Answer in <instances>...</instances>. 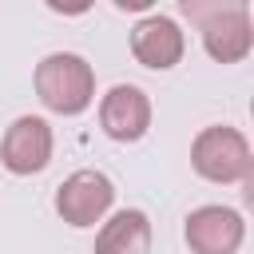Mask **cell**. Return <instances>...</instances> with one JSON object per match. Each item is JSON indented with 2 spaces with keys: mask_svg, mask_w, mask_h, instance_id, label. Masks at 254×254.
Returning a JSON list of instances; mask_svg holds the SVG:
<instances>
[{
  "mask_svg": "<svg viewBox=\"0 0 254 254\" xmlns=\"http://www.w3.org/2000/svg\"><path fill=\"white\" fill-rule=\"evenodd\" d=\"M36 95L56 115H79L95 99V71L75 52H52L36 64Z\"/></svg>",
  "mask_w": 254,
  "mask_h": 254,
  "instance_id": "1",
  "label": "cell"
},
{
  "mask_svg": "<svg viewBox=\"0 0 254 254\" xmlns=\"http://www.w3.org/2000/svg\"><path fill=\"white\" fill-rule=\"evenodd\" d=\"M183 12L198 24L202 48L218 64H238L254 48V24L246 4H183Z\"/></svg>",
  "mask_w": 254,
  "mask_h": 254,
  "instance_id": "2",
  "label": "cell"
},
{
  "mask_svg": "<svg viewBox=\"0 0 254 254\" xmlns=\"http://www.w3.org/2000/svg\"><path fill=\"white\" fill-rule=\"evenodd\" d=\"M190 167L210 183H246L254 155H250V143L238 127L210 123L190 143Z\"/></svg>",
  "mask_w": 254,
  "mask_h": 254,
  "instance_id": "3",
  "label": "cell"
},
{
  "mask_svg": "<svg viewBox=\"0 0 254 254\" xmlns=\"http://www.w3.org/2000/svg\"><path fill=\"white\" fill-rule=\"evenodd\" d=\"M115 202V187L103 171H75L56 187V210L67 226H95Z\"/></svg>",
  "mask_w": 254,
  "mask_h": 254,
  "instance_id": "4",
  "label": "cell"
},
{
  "mask_svg": "<svg viewBox=\"0 0 254 254\" xmlns=\"http://www.w3.org/2000/svg\"><path fill=\"white\" fill-rule=\"evenodd\" d=\"M187 246L190 254H238L246 238V222L230 206H198L187 214Z\"/></svg>",
  "mask_w": 254,
  "mask_h": 254,
  "instance_id": "5",
  "label": "cell"
},
{
  "mask_svg": "<svg viewBox=\"0 0 254 254\" xmlns=\"http://www.w3.org/2000/svg\"><path fill=\"white\" fill-rule=\"evenodd\" d=\"M99 127L115 143L143 139L147 127H151V99H147V91L135 87V83H115L99 99Z\"/></svg>",
  "mask_w": 254,
  "mask_h": 254,
  "instance_id": "6",
  "label": "cell"
},
{
  "mask_svg": "<svg viewBox=\"0 0 254 254\" xmlns=\"http://www.w3.org/2000/svg\"><path fill=\"white\" fill-rule=\"evenodd\" d=\"M0 163L12 175H36L52 163V127L40 115H20L4 131L0 143Z\"/></svg>",
  "mask_w": 254,
  "mask_h": 254,
  "instance_id": "7",
  "label": "cell"
},
{
  "mask_svg": "<svg viewBox=\"0 0 254 254\" xmlns=\"http://www.w3.org/2000/svg\"><path fill=\"white\" fill-rule=\"evenodd\" d=\"M187 52V40H183V28L171 20V16H147L131 28V56L151 67V71H167L183 60Z\"/></svg>",
  "mask_w": 254,
  "mask_h": 254,
  "instance_id": "8",
  "label": "cell"
},
{
  "mask_svg": "<svg viewBox=\"0 0 254 254\" xmlns=\"http://www.w3.org/2000/svg\"><path fill=\"white\" fill-rule=\"evenodd\" d=\"M95 254H151V218L143 210H115L95 234Z\"/></svg>",
  "mask_w": 254,
  "mask_h": 254,
  "instance_id": "9",
  "label": "cell"
}]
</instances>
